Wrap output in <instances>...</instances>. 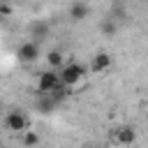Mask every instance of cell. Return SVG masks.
I'll use <instances>...</instances> for the list:
<instances>
[{
  "mask_svg": "<svg viewBox=\"0 0 148 148\" xmlns=\"http://www.w3.org/2000/svg\"><path fill=\"white\" fill-rule=\"evenodd\" d=\"M99 30H102L104 35H109V37H111V35H116L118 25H116V23H113L111 18H104V21H102V25H99Z\"/></svg>",
  "mask_w": 148,
  "mask_h": 148,
  "instance_id": "cell-12",
  "label": "cell"
},
{
  "mask_svg": "<svg viewBox=\"0 0 148 148\" xmlns=\"http://www.w3.org/2000/svg\"><path fill=\"white\" fill-rule=\"evenodd\" d=\"M88 14H90V9H88L86 2H79V0H76V2L69 7V16H72V21H76V23H79V21H86Z\"/></svg>",
  "mask_w": 148,
  "mask_h": 148,
  "instance_id": "cell-9",
  "label": "cell"
},
{
  "mask_svg": "<svg viewBox=\"0 0 148 148\" xmlns=\"http://www.w3.org/2000/svg\"><path fill=\"white\" fill-rule=\"evenodd\" d=\"M60 72L58 69H44L37 74V92H53L58 86H60Z\"/></svg>",
  "mask_w": 148,
  "mask_h": 148,
  "instance_id": "cell-2",
  "label": "cell"
},
{
  "mask_svg": "<svg viewBox=\"0 0 148 148\" xmlns=\"http://www.w3.org/2000/svg\"><path fill=\"white\" fill-rule=\"evenodd\" d=\"M46 62H49V67H51V69H58V72L65 67V65H62V53H60V51H56V49L46 53Z\"/></svg>",
  "mask_w": 148,
  "mask_h": 148,
  "instance_id": "cell-11",
  "label": "cell"
},
{
  "mask_svg": "<svg viewBox=\"0 0 148 148\" xmlns=\"http://www.w3.org/2000/svg\"><path fill=\"white\" fill-rule=\"evenodd\" d=\"M86 74H88V69L81 65V62H67L62 69H60V79H62V83H67V86H76V83H81L83 79H86Z\"/></svg>",
  "mask_w": 148,
  "mask_h": 148,
  "instance_id": "cell-1",
  "label": "cell"
},
{
  "mask_svg": "<svg viewBox=\"0 0 148 148\" xmlns=\"http://www.w3.org/2000/svg\"><path fill=\"white\" fill-rule=\"evenodd\" d=\"M56 106H58V102L53 99V95L51 92H37V99H35V109L39 111V113H51V111H56Z\"/></svg>",
  "mask_w": 148,
  "mask_h": 148,
  "instance_id": "cell-6",
  "label": "cell"
},
{
  "mask_svg": "<svg viewBox=\"0 0 148 148\" xmlns=\"http://www.w3.org/2000/svg\"><path fill=\"white\" fill-rule=\"evenodd\" d=\"M49 30H51V28H49V23H46V21H42V18H37V21L30 25V35L35 37V42L46 39V37H49Z\"/></svg>",
  "mask_w": 148,
  "mask_h": 148,
  "instance_id": "cell-8",
  "label": "cell"
},
{
  "mask_svg": "<svg viewBox=\"0 0 148 148\" xmlns=\"http://www.w3.org/2000/svg\"><path fill=\"white\" fill-rule=\"evenodd\" d=\"M16 56H18V60H21V62L30 65V62H35V60L42 56V46H39V42L28 39V42H23V44L16 49Z\"/></svg>",
  "mask_w": 148,
  "mask_h": 148,
  "instance_id": "cell-3",
  "label": "cell"
},
{
  "mask_svg": "<svg viewBox=\"0 0 148 148\" xmlns=\"http://www.w3.org/2000/svg\"><path fill=\"white\" fill-rule=\"evenodd\" d=\"M109 67H111V56H109L106 51H99V53H95V56L90 58V69H92L95 74L106 72Z\"/></svg>",
  "mask_w": 148,
  "mask_h": 148,
  "instance_id": "cell-7",
  "label": "cell"
},
{
  "mask_svg": "<svg viewBox=\"0 0 148 148\" xmlns=\"http://www.w3.org/2000/svg\"><path fill=\"white\" fill-rule=\"evenodd\" d=\"M37 148H39V146H37Z\"/></svg>",
  "mask_w": 148,
  "mask_h": 148,
  "instance_id": "cell-14",
  "label": "cell"
},
{
  "mask_svg": "<svg viewBox=\"0 0 148 148\" xmlns=\"http://www.w3.org/2000/svg\"><path fill=\"white\" fill-rule=\"evenodd\" d=\"M113 141H116L118 146H132V143L136 141V127H132V125L118 127V130L113 132Z\"/></svg>",
  "mask_w": 148,
  "mask_h": 148,
  "instance_id": "cell-5",
  "label": "cell"
},
{
  "mask_svg": "<svg viewBox=\"0 0 148 148\" xmlns=\"http://www.w3.org/2000/svg\"><path fill=\"white\" fill-rule=\"evenodd\" d=\"M9 12H12V9H9V5H7V2H2V7H0V14H2V16H9Z\"/></svg>",
  "mask_w": 148,
  "mask_h": 148,
  "instance_id": "cell-13",
  "label": "cell"
},
{
  "mask_svg": "<svg viewBox=\"0 0 148 148\" xmlns=\"http://www.w3.org/2000/svg\"><path fill=\"white\" fill-rule=\"evenodd\" d=\"M21 143H23L25 148H37V146H39V134H37L35 130H25V132L21 134Z\"/></svg>",
  "mask_w": 148,
  "mask_h": 148,
  "instance_id": "cell-10",
  "label": "cell"
},
{
  "mask_svg": "<svg viewBox=\"0 0 148 148\" xmlns=\"http://www.w3.org/2000/svg\"><path fill=\"white\" fill-rule=\"evenodd\" d=\"M5 127H7L9 132H14V134H23V132L28 130V118H25V113H23V111H9V113L5 116Z\"/></svg>",
  "mask_w": 148,
  "mask_h": 148,
  "instance_id": "cell-4",
  "label": "cell"
}]
</instances>
